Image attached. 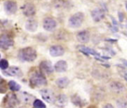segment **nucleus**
<instances>
[{
  "label": "nucleus",
  "mask_w": 127,
  "mask_h": 108,
  "mask_svg": "<svg viewBox=\"0 0 127 108\" xmlns=\"http://www.w3.org/2000/svg\"><path fill=\"white\" fill-rule=\"evenodd\" d=\"M19 58L25 62H33L34 61L36 57H37V53L36 51L32 48V47H25L22 50H20L19 54Z\"/></svg>",
  "instance_id": "nucleus-1"
},
{
  "label": "nucleus",
  "mask_w": 127,
  "mask_h": 108,
  "mask_svg": "<svg viewBox=\"0 0 127 108\" xmlns=\"http://www.w3.org/2000/svg\"><path fill=\"white\" fill-rule=\"evenodd\" d=\"M30 84L33 87H40L47 84V80L42 72H35L31 76Z\"/></svg>",
  "instance_id": "nucleus-2"
},
{
  "label": "nucleus",
  "mask_w": 127,
  "mask_h": 108,
  "mask_svg": "<svg viewBox=\"0 0 127 108\" xmlns=\"http://www.w3.org/2000/svg\"><path fill=\"white\" fill-rule=\"evenodd\" d=\"M84 20V14L81 12H78L72 15L68 19V24L73 28L80 27Z\"/></svg>",
  "instance_id": "nucleus-3"
},
{
  "label": "nucleus",
  "mask_w": 127,
  "mask_h": 108,
  "mask_svg": "<svg viewBox=\"0 0 127 108\" xmlns=\"http://www.w3.org/2000/svg\"><path fill=\"white\" fill-rule=\"evenodd\" d=\"M18 104V99L16 96L13 93H8L3 99V107L4 108H13Z\"/></svg>",
  "instance_id": "nucleus-4"
},
{
  "label": "nucleus",
  "mask_w": 127,
  "mask_h": 108,
  "mask_svg": "<svg viewBox=\"0 0 127 108\" xmlns=\"http://www.w3.org/2000/svg\"><path fill=\"white\" fill-rule=\"evenodd\" d=\"M57 22L50 17L45 18L43 21V28L46 30V31H49V32H52L54 31L56 27H57Z\"/></svg>",
  "instance_id": "nucleus-5"
},
{
  "label": "nucleus",
  "mask_w": 127,
  "mask_h": 108,
  "mask_svg": "<svg viewBox=\"0 0 127 108\" xmlns=\"http://www.w3.org/2000/svg\"><path fill=\"white\" fill-rule=\"evenodd\" d=\"M40 95L42 99L48 103H53L55 101V96L52 90L49 89H42L40 90Z\"/></svg>",
  "instance_id": "nucleus-6"
},
{
  "label": "nucleus",
  "mask_w": 127,
  "mask_h": 108,
  "mask_svg": "<svg viewBox=\"0 0 127 108\" xmlns=\"http://www.w3.org/2000/svg\"><path fill=\"white\" fill-rule=\"evenodd\" d=\"M13 39L7 35H2L0 38V46L4 50H7L13 47Z\"/></svg>",
  "instance_id": "nucleus-7"
},
{
  "label": "nucleus",
  "mask_w": 127,
  "mask_h": 108,
  "mask_svg": "<svg viewBox=\"0 0 127 108\" xmlns=\"http://www.w3.org/2000/svg\"><path fill=\"white\" fill-rule=\"evenodd\" d=\"M22 13L25 16H32L36 13V7L32 3H26L22 6Z\"/></svg>",
  "instance_id": "nucleus-8"
},
{
  "label": "nucleus",
  "mask_w": 127,
  "mask_h": 108,
  "mask_svg": "<svg viewBox=\"0 0 127 108\" xmlns=\"http://www.w3.org/2000/svg\"><path fill=\"white\" fill-rule=\"evenodd\" d=\"M39 68L42 73L51 74L53 73L54 67L49 61H43L39 64Z\"/></svg>",
  "instance_id": "nucleus-9"
},
{
  "label": "nucleus",
  "mask_w": 127,
  "mask_h": 108,
  "mask_svg": "<svg viewBox=\"0 0 127 108\" xmlns=\"http://www.w3.org/2000/svg\"><path fill=\"white\" fill-rule=\"evenodd\" d=\"M49 53L51 56L58 57V56H63L65 53V50L60 45H54V46L51 47V48L49 50Z\"/></svg>",
  "instance_id": "nucleus-10"
},
{
  "label": "nucleus",
  "mask_w": 127,
  "mask_h": 108,
  "mask_svg": "<svg viewBox=\"0 0 127 108\" xmlns=\"http://www.w3.org/2000/svg\"><path fill=\"white\" fill-rule=\"evenodd\" d=\"M4 10L8 14H14L17 10L16 3L13 1H7L4 4Z\"/></svg>",
  "instance_id": "nucleus-11"
},
{
  "label": "nucleus",
  "mask_w": 127,
  "mask_h": 108,
  "mask_svg": "<svg viewBox=\"0 0 127 108\" xmlns=\"http://www.w3.org/2000/svg\"><path fill=\"white\" fill-rule=\"evenodd\" d=\"M92 19L95 22H98L104 18L105 14H104V12L103 10L99 9V8H96L92 11Z\"/></svg>",
  "instance_id": "nucleus-12"
},
{
  "label": "nucleus",
  "mask_w": 127,
  "mask_h": 108,
  "mask_svg": "<svg viewBox=\"0 0 127 108\" xmlns=\"http://www.w3.org/2000/svg\"><path fill=\"white\" fill-rule=\"evenodd\" d=\"M77 39L81 43H87L90 39V33L87 30H82L77 34Z\"/></svg>",
  "instance_id": "nucleus-13"
},
{
  "label": "nucleus",
  "mask_w": 127,
  "mask_h": 108,
  "mask_svg": "<svg viewBox=\"0 0 127 108\" xmlns=\"http://www.w3.org/2000/svg\"><path fill=\"white\" fill-rule=\"evenodd\" d=\"M25 27L27 30H28L30 32H35L38 27V22L36 20H35L33 19H31L27 21Z\"/></svg>",
  "instance_id": "nucleus-14"
},
{
  "label": "nucleus",
  "mask_w": 127,
  "mask_h": 108,
  "mask_svg": "<svg viewBox=\"0 0 127 108\" xmlns=\"http://www.w3.org/2000/svg\"><path fill=\"white\" fill-rule=\"evenodd\" d=\"M68 69V64L64 60L58 61L54 65V70L57 73H63L65 72Z\"/></svg>",
  "instance_id": "nucleus-15"
},
{
  "label": "nucleus",
  "mask_w": 127,
  "mask_h": 108,
  "mask_svg": "<svg viewBox=\"0 0 127 108\" xmlns=\"http://www.w3.org/2000/svg\"><path fill=\"white\" fill-rule=\"evenodd\" d=\"M4 73L6 75L9 76H22L21 70L18 67H15V66L7 68Z\"/></svg>",
  "instance_id": "nucleus-16"
},
{
  "label": "nucleus",
  "mask_w": 127,
  "mask_h": 108,
  "mask_svg": "<svg viewBox=\"0 0 127 108\" xmlns=\"http://www.w3.org/2000/svg\"><path fill=\"white\" fill-rule=\"evenodd\" d=\"M19 99L20 100L26 104H29L30 102H32L33 100V96L26 92H22L19 94Z\"/></svg>",
  "instance_id": "nucleus-17"
},
{
  "label": "nucleus",
  "mask_w": 127,
  "mask_h": 108,
  "mask_svg": "<svg viewBox=\"0 0 127 108\" xmlns=\"http://www.w3.org/2000/svg\"><path fill=\"white\" fill-rule=\"evenodd\" d=\"M79 50L85 54H87V55H93L95 56H96L97 58V57H100V56L94 50L91 49V48H89V47H84V46H80L78 47Z\"/></svg>",
  "instance_id": "nucleus-18"
},
{
  "label": "nucleus",
  "mask_w": 127,
  "mask_h": 108,
  "mask_svg": "<svg viewBox=\"0 0 127 108\" xmlns=\"http://www.w3.org/2000/svg\"><path fill=\"white\" fill-rule=\"evenodd\" d=\"M68 97L65 94H60L57 97L56 102L58 106L60 107H64L68 104Z\"/></svg>",
  "instance_id": "nucleus-19"
},
{
  "label": "nucleus",
  "mask_w": 127,
  "mask_h": 108,
  "mask_svg": "<svg viewBox=\"0 0 127 108\" xmlns=\"http://www.w3.org/2000/svg\"><path fill=\"white\" fill-rule=\"evenodd\" d=\"M69 82V79L67 77H61L57 80L56 84L60 88H65L68 86Z\"/></svg>",
  "instance_id": "nucleus-20"
},
{
  "label": "nucleus",
  "mask_w": 127,
  "mask_h": 108,
  "mask_svg": "<svg viewBox=\"0 0 127 108\" xmlns=\"http://www.w3.org/2000/svg\"><path fill=\"white\" fill-rule=\"evenodd\" d=\"M110 87H111V89L114 92L118 93H122L124 90V89H125L124 86L121 82H113V83H112Z\"/></svg>",
  "instance_id": "nucleus-21"
},
{
  "label": "nucleus",
  "mask_w": 127,
  "mask_h": 108,
  "mask_svg": "<svg viewBox=\"0 0 127 108\" xmlns=\"http://www.w3.org/2000/svg\"><path fill=\"white\" fill-rule=\"evenodd\" d=\"M8 87L11 91H19L21 88V86L15 81H10L8 82Z\"/></svg>",
  "instance_id": "nucleus-22"
},
{
  "label": "nucleus",
  "mask_w": 127,
  "mask_h": 108,
  "mask_svg": "<svg viewBox=\"0 0 127 108\" xmlns=\"http://www.w3.org/2000/svg\"><path fill=\"white\" fill-rule=\"evenodd\" d=\"M53 4L56 8H61V7H65L66 1L65 0H54Z\"/></svg>",
  "instance_id": "nucleus-23"
},
{
  "label": "nucleus",
  "mask_w": 127,
  "mask_h": 108,
  "mask_svg": "<svg viewBox=\"0 0 127 108\" xmlns=\"http://www.w3.org/2000/svg\"><path fill=\"white\" fill-rule=\"evenodd\" d=\"M33 106L34 108H46L45 105L39 99H35L33 102Z\"/></svg>",
  "instance_id": "nucleus-24"
},
{
  "label": "nucleus",
  "mask_w": 127,
  "mask_h": 108,
  "mask_svg": "<svg viewBox=\"0 0 127 108\" xmlns=\"http://www.w3.org/2000/svg\"><path fill=\"white\" fill-rule=\"evenodd\" d=\"M72 102H73V103L75 105H77V106H82L83 105V102H82V100H81V99H80V96H74L73 98H72Z\"/></svg>",
  "instance_id": "nucleus-25"
},
{
  "label": "nucleus",
  "mask_w": 127,
  "mask_h": 108,
  "mask_svg": "<svg viewBox=\"0 0 127 108\" xmlns=\"http://www.w3.org/2000/svg\"><path fill=\"white\" fill-rule=\"evenodd\" d=\"M8 66H9V64L6 59H1L0 61V68L2 70H6L8 68Z\"/></svg>",
  "instance_id": "nucleus-26"
},
{
  "label": "nucleus",
  "mask_w": 127,
  "mask_h": 108,
  "mask_svg": "<svg viewBox=\"0 0 127 108\" xmlns=\"http://www.w3.org/2000/svg\"><path fill=\"white\" fill-rule=\"evenodd\" d=\"M117 106L118 108H127V102L124 99H118L117 101Z\"/></svg>",
  "instance_id": "nucleus-27"
},
{
  "label": "nucleus",
  "mask_w": 127,
  "mask_h": 108,
  "mask_svg": "<svg viewBox=\"0 0 127 108\" xmlns=\"http://www.w3.org/2000/svg\"><path fill=\"white\" fill-rule=\"evenodd\" d=\"M103 108H114V107L112 105H110V104H107V105H104V107Z\"/></svg>",
  "instance_id": "nucleus-28"
},
{
  "label": "nucleus",
  "mask_w": 127,
  "mask_h": 108,
  "mask_svg": "<svg viewBox=\"0 0 127 108\" xmlns=\"http://www.w3.org/2000/svg\"><path fill=\"white\" fill-rule=\"evenodd\" d=\"M124 78H125V79L127 81V73H125V75H124Z\"/></svg>",
  "instance_id": "nucleus-29"
},
{
  "label": "nucleus",
  "mask_w": 127,
  "mask_h": 108,
  "mask_svg": "<svg viewBox=\"0 0 127 108\" xmlns=\"http://www.w3.org/2000/svg\"><path fill=\"white\" fill-rule=\"evenodd\" d=\"M126 7H127V2H126Z\"/></svg>",
  "instance_id": "nucleus-30"
}]
</instances>
